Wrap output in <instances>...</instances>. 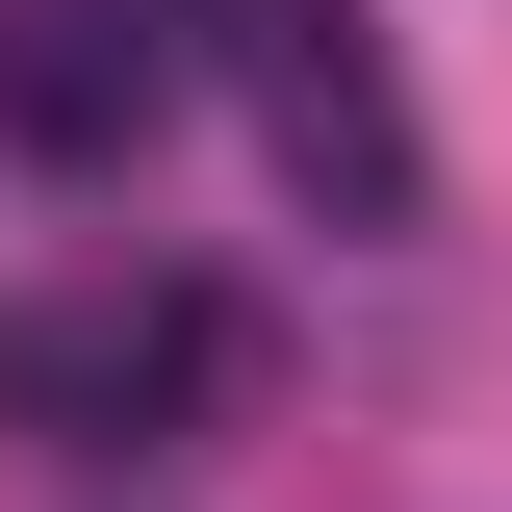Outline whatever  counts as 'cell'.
I'll use <instances>...</instances> for the list:
<instances>
[{
  "label": "cell",
  "mask_w": 512,
  "mask_h": 512,
  "mask_svg": "<svg viewBox=\"0 0 512 512\" xmlns=\"http://www.w3.org/2000/svg\"><path fill=\"white\" fill-rule=\"evenodd\" d=\"M231 384H256L231 282H52V308H0V436H52V461H128L180 410H231Z\"/></svg>",
  "instance_id": "6da1fadb"
},
{
  "label": "cell",
  "mask_w": 512,
  "mask_h": 512,
  "mask_svg": "<svg viewBox=\"0 0 512 512\" xmlns=\"http://www.w3.org/2000/svg\"><path fill=\"white\" fill-rule=\"evenodd\" d=\"M180 0H0V128L52 154V180H128L154 128H180Z\"/></svg>",
  "instance_id": "7a4b0ae2"
},
{
  "label": "cell",
  "mask_w": 512,
  "mask_h": 512,
  "mask_svg": "<svg viewBox=\"0 0 512 512\" xmlns=\"http://www.w3.org/2000/svg\"><path fill=\"white\" fill-rule=\"evenodd\" d=\"M256 103H282V180L333 231H410V103H384L359 0H256Z\"/></svg>",
  "instance_id": "3957f363"
}]
</instances>
